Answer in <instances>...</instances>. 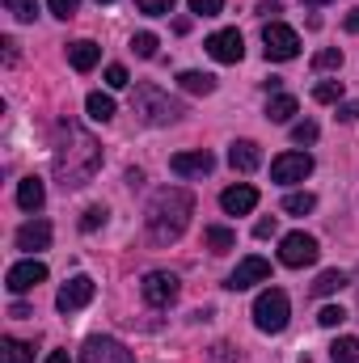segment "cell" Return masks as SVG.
<instances>
[{
  "label": "cell",
  "instance_id": "6da1fadb",
  "mask_svg": "<svg viewBox=\"0 0 359 363\" xmlns=\"http://www.w3.org/2000/svg\"><path fill=\"white\" fill-rule=\"evenodd\" d=\"M55 178L64 182V190L72 186H89L93 174L101 169V148H97V140H93L85 127H77V123H60L55 127Z\"/></svg>",
  "mask_w": 359,
  "mask_h": 363
},
{
  "label": "cell",
  "instance_id": "7a4b0ae2",
  "mask_svg": "<svg viewBox=\"0 0 359 363\" xmlns=\"http://www.w3.org/2000/svg\"><path fill=\"white\" fill-rule=\"evenodd\" d=\"M190 216H194V199H190V190H182V186H165V190H157L153 203H148V237H153L157 245L178 241L182 233H186V224H190Z\"/></svg>",
  "mask_w": 359,
  "mask_h": 363
},
{
  "label": "cell",
  "instance_id": "3957f363",
  "mask_svg": "<svg viewBox=\"0 0 359 363\" xmlns=\"http://www.w3.org/2000/svg\"><path fill=\"white\" fill-rule=\"evenodd\" d=\"M131 106H136V114H140L148 127H165V123H174L182 114L178 101H170V93H161L157 85H136Z\"/></svg>",
  "mask_w": 359,
  "mask_h": 363
},
{
  "label": "cell",
  "instance_id": "277c9868",
  "mask_svg": "<svg viewBox=\"0 0 359 363\" xmlns=\"http://www.w3.org/2000/svg\"><path fill=\"white\" fill-rule=\"evenodd\" d=\"M287 317H292V300H287L283 287H267V291L254 300V325H258L263 334H279V330L287 325Z\"/></svg>",
  "mask_w": 359,
  "mask_h": 363
},
{
  "label": "cell",
  "instance_id": "5b68a950",
  "mask_svg": "<svg viewBox=\"0 0 359 363\" xmlns=\"http://www.w3.org/2000/svg\"><path fill=\"white\" fill-rule=\"evenodd\" d=\"M263 47H267V60L287 64V60L300 55V34H296L292 26H283V21H267V30H263Z\"/></svg>",
  "mask_w": 359,
  "mask_h": 363
},
{
  "label": "cell",
  "instance_id": "8992f818",
  "mask_svg": "<svg viewBox=\"0 0 359 363\" xmlns=\"http://www.w3.org/2000/svg\"><path fill=\"white\" fill-rule=\"evenodd\" d=\"M317 254H321V250H317V237H309V233H287V237L279 241V262L292 267V271L313 267Z\"/></svg>",
  "mask_w": 359,
  "mask_h": 363
},
{
  "label": "cell",
  "instance_id": "52a82bcc",
  "mask_svg": "<svg viewBox=\"0 0 359 363\" xmlns=\"http://www.w3.org/2000/svg\"><path fill=\"white\" fill-rule=\"evenodd\" d=\"M178 291H182V283H178V274H170V271H148L144 283H140V296L153 308H170L178 300Z\"/></svg>",
  "mask_w": 359,
  "mask_h": 363
},
{
  "label": "cell",
  "instance_id": "ba28073f",
  "mask_svg": "<svg viewBox=\"0 0 359 363\" xmlns=\"http://www.w3.org/2000/svg\"><path fill=\"white\" fill-rule=\"evenodd\" d=\"M93 296H97V283H93L89 274H72V279L60 287V296H55V308H60L64 317H68V313H81Z\"/></svg>",
  "mask_w": 359,
  "mask_h": 363
},
{
  "label": "cell",
  "instance_id": "9c48e42d",
  "mask_svg": "<svg viewBox=\"0 0 359 363\" xmlns=\"http://www.w3.org/2000/svg\"><path fill=\"white\" fill-rule=\"evenodd\" d=\"M309 174H313V157H309V152H279V157L270 161V178L279 182V186L304 182Z\"/></svg>",
  "mask_w": 359,
  "mask_h": 363
},
{
  "label": "cell",
  "instance_id": "30bf717a",
  "mask_svg": "<svg viewBox=\"0 0 359 363\" xmlns=\"http://www.w3.org/2000/svg\"><path fill=\"white\" fill-rule=\"evenodd\" d=\"M203 47H207V55H211L216 64H241V55H245V38H241V30H216Z\"/></svg>",
  "mask_w": 359,
  "mask_h": 363
},
{
  "label": "cell",
  "instance_id": "8fae6325",
  "mask_svg": "<svg viewBox=\"0 0 359 363\" xmlns=\"http://www.w3.org/2000/svg\"><path fill=\"white\" fill-rule=\"evenodd\" d=\"M43 279H47V267H43L38 258H26V262H13V267H9L4 287H9L13 296H21V291H34Z\"/></svg>",
  "mask_w": 359,
  "mask_h": 363
},
{
  "label": "cell",
  "instance_id": "7c38bea8",
  "mask_svg": "<svg viewBox=\"0 0 359 363\" xmlns=\"http://www.w3.org/2000/svg\"><path fill=\"white\" fill-rule=\"evenodd\" d=\"M170 169H174L178 178H203V174H211V169H216V157H211L207 148L174 152V157H170Z\"/></svg>",
  "mask_w": 359,
  "mask_h": 363
},
{
  "label": "cell",
  "instance_id": "4fadbf2b",
  "mask_svg": "<svg viewBox=\"0 0 359 363\" xmlns=\"http://www.w3.org/2000/svg\"><path fill=\"white\" fill-rule=\"evenodd\" d=\"M81 363H136V359H131V351H127L123 342H114V338H89L85 351H81Z\"/></svg>",
  "mask_w": 359,
  "mask_h": 363
},
{
  "label": "cell",
  "instance_id": "5bb4252c",
  "mask_svg": "<svg viewBox=\"0 0 359 363\" xmlns=\"http://www.w3.org/2000/svg\"><path fill=\"white\" fill-rule=\"evenodd\" d=\"M267 279H270V262L254 254V258H241V262H237V271L228 274V287H233V291H245V287L267 283Z\"/></svg>",
  "mask_w": 359,
  "mask_h": 363
},
{
  "label": "cell",
  "instance_id": "9a60e30c",
  "mask_svg": "<svg viewBox=\"0 0 359 363\" xmlns=\"http://www.w3.org/2000/svg\"><path fill=\"white\" fill-rule=\"evenodd\" d=\"M220 207H224L228 216H250V211L258 207V190L245 186V182H237V186H228V190L220 194Z\"/></svg>",
  "mask_w": 359,
  "mask_h": 363
},
{
  "label": "cell",
  "instance_id": "2e32d148",
  "mask_svg": "<svg viewBox=\"0 0 359 363\" xmlns=\"http://www.w3.org/2000/svg\"><path fill=\"white\" fill-rule=\"evenodd\" d=\"M47 245H51V224L47 220H30V224L17 228V250L34 254V250H47Z\"/></svg>",
  "mask_w": 359,
  "mask_h": 363
},
{
  "label": "cell",
  "instance_id": "e0dca14e",
  "mask_svg": "<svg viewBox=\"0 0 359 363\" xmlns=\"http://www.w3.org/2000/svg\"><path fill=\"white\" fill-rule=\"evenodd\" d=\"M228 165H233L237 174H254V169L263 165V152H258V144H254V140H237V144L228 148Z\"/></svg>",
  "mask_w": 359,
  "mask_h": 363
},
{
  "label": "cell",
  "instance_id": "ac0fdd59",
  "mask_svg": "<svg viewBox=\"0 0 359 363\" xmlns=\"http://www.w3.org/2000/svg\"><path fill=\"white\" fill-rule=\"evenodd\" d=\"M43 203H47V186L38 178H21L17 182V207L21 211H43Z\"/></svg>",
  "mask_w": 359,
  "mask_h": 363
},
{
  "label": "cell",
  "instance_id": "d6986e66",
  "mask_svg": "<svg viewBox=\"0 0 359 363\" xmlns=\"http://www.w3.org/2000/svg\"><path fill=\"white\" fill-rule=\"evenodd\" d=\"M97 60H101V47H97V43H89V38H77V43H68V64H72L77 72H89Z\"/></svg>",
  "mask_w": 359,
  "mask_h": 363
},
{
  "label": "cell",
  "instance_id": "ffe728a7",
  "mask_svg": "<svg viewBox=\"0 0 359 363\" xmlns=\"http://www.w3.org/2000/svg\"><path fill=\"white\" fill-rule=\"evenodd\" d=\"M203 245H207L211 254H228V250L237 245V233L224 228V224H207V228H203Z\"/></svg>",
  "mask_w": 359,
  "mask_h": 363
},
{
  "label": "cell",
  "instance_id": "44dd1931",
  "mask_svg": "<svg viewBox=\"0 0 359 363\" xmlns=\"http://www.w3.org/2000/svg\"><path fill=\"white\" fill-rule=\"evenodd\" d=\"M300 106H296V97L292 93H275L267 101V118L270 123H292V114H296Z\"/></svg>",
  "mask_w": 359,
  "mask_h": 363
},
{
  "label": "cell",
  "instance_id": "7402d4cb",
  "mask_svg": "<svg viewBox=\"0 0 359 363\" xmlns=\"http://www.w3.org/2000/svg\"><path fill=\"white\" fill-rule=\"evenodd\" d=\"M34 359V347L21 342V338H0V363H30Z\"/></svg>",
  "mask_w": 359,
  "mask_h": 363
},
{
  "label": "cell",
  "instance_id": "603a6c76",
  "mask_svg": "<svg viewBox=\"0 0 359 363\" xmlns=\"http://www.w3.org/2000/svg\"><path fill=\"white\" fill-rule=\"evenodd\" d=\"M85 110H89L93 123H110L114 118V97L110 93H89L85 97Z\"/></svg>",
  "mask_w": 359,
  "mask_h": 363
},
{
  "label": "cell",
  "instance_id": "cb8c5ba5",
  "mask_svg": "<svg viewBox=\"0 0 359 363\" xmlns=\"http://www.w3.org/2000/svg\"><path fill=\"white\" fill-rule=\"evenodd\" d=\"M178 85H182V93H216V77H207V72H182L178 77Z\"/></svg>",
  "mask_w": 359,
  "mask_h": 363
},
{
  "label": "cell",
  "instance_id": "d4e9b609",
  "mask_svg": "<svg viewBox=\"0 0 359 363\" xmlns=\"http://www.w3.org/2000/svg\"><path fill=\"white\" fill-rule=\"evenodd\" d=\"M343 287H347V274L343 271H321L317 283H313V296H334V291H343Z\"/></svg>",
  "mask_w": 359,
  "mask_h": 363
},
{
  "label": "cell",
  "instance_id": "484cf974",
  "mask_svg": "<svg viewBox=\"0 0 359 363\" xmlns=\"http://www.w3.org/2000/svg\"><path fill=\"white\" fill-rule=\"evenodd\" d=\"M313 207H317V194H309V190H300V194H287V199H283V211H287V216H309Z\"/></svg>",
  "mask_w": 359,
  "mask_h": 363
},
{
  "label": "cell",
  "instance_id": "4316f807",
  "mask_svg": "<svg viewBox=\"0 0 359 363\" xmlns=\"http://www.w3.org/2000/svg\"><path fill=\"white\" fill-rule=\"evenodd\" d=\"M330 359L334 363H359V338H338L330 347Z\"/></svg>",
  "mask_w": 359,
  "mask_h": 363
},
{
  "label": "cell",
  "instance_id": "83f0119b",
  "mask_svg": "<svg viewBox=\"0 0 359 363\" xmlns=\"http://www.w3.org/2000/svg\"><path fill=\"white\" fill-rule=\"evenodd\" d=\"M131 51H136L140 60H157V34H148V30H140V34L131 38Z\"/></svg>",
  "mask_w": 359,
  "mask_h": 363
},
{
  "label": "cell",
  "instance_id": "f1b7e54d",
  "mask_svg": "<svg viewBox=\"0 0 359 363\" xmlns=\"http://www.w3.org/2000/svg\"><path fill=\"white\" fill-rule=\"evenodd\" d=\"M313 68H317V72L343 68V51H338V47H326V51H317V55H313Z\"/></svg>",
  "mask_w": 359,
  "mask_h": 363
},
{
  "label": "cell",
  "instance_id": "f546056e",
  "mask_svg": "<svg viewBox=\"0 0 359 363\" xmlns=\"http://www.w3.org/2000/svg\"><path fill=\"white\" fill-rule=\"evenodd\" d=\"M4 9H9L17 21H34V17H38V0H4Z\"/></svg>",
  "mask_w": 359,
  "mask_h": 363
},
{
  "label": "cell",
  "instance_id": "4dcf8cb0",
  "mask_svg": "<svg viewBox=\"0 0 359 363\" xmlns=\"http://www.w3.org/2000/svg\"><path fill=\"white\" fill-rule=\"evenodd\" d=\"M317 321H321V325H326V330H338V325H343V321H347V313H343V308H338V304H326V308H321V313H317Z\"/></svg>",
  "mask_w": 359,
  "mask_h": 363
},
{
  "label": "cell",
  "instance_id": "1f68e13d",
  "mask_svg": "<svg viewBox=\"0 0 359 363\" xmlns=\"http://www.w3.org/2000/svg\"><path fill=\"white\" fill-rule=\"evenodd\" d=\"M136 9H140L144 17H165V13L174 9V0H136Z\"/></svg>",
  "mask_w": 359,
  "mask_h": 363
},
{
  "label": "cell",
  "instance_id": "d6a6232c",
  "mask_svg": "<svg viewBox=\"0 0 359 363\" xmlns=\"http://www.w3.org/2000/svg\"><path fill=\"white\" fill-rule=\"evenodd\" d=\"M106 85H110V89H127V85H131L127 68H123V64H110V68H106Z\"/></svg>",
  "mask_w": 359,
  "mask_h": 363
},
{
  "label": "cell",
  "instance_id": "836d02e7",
  "mask_svg": "<svg viewBox=\"0 0 359 363\" xmlns=\"http://www.w3.org/2000/svg\"><path fill=\"white\" fill-rule=\"evenodd\" d=\"M317 135H321V131H317V123H309V118H304V123H296V127H292V140H296V144H313V140H317Z\"/></svg>",
  "mask_w": 359,
  "mask_h": 363
},
{
  "label": "cell",
  "instance_id": "e575fe53",
  "mask_svg": "<svg viewBox=\"0 0 359 363\" xmlns=\"http://www.w3.org/2000/svg\"><path fill=\"white\" fill-rule=\"evenodd\" d=\"M313 97H317V101H326V106H330V101H338V97H343V85H338V81H321V85H317V89H313Z\"/></svg>",
  "mask_w": 359,
  "mask_h": 363
},
{
  "label": "cell",
  "instance_id": "d590c367",
  "mask_svg": "<svg viewBox=\"0 0 359 363\" xmlns=\"http://www.w3.org/2000/svg\"><path fill=\"white\" fill-rule=\"evenodd\" d=\"M47 4H51V13H55V17H64V21H68V17H77V9H81V0H47Z\"/></svg>",
  "mask_w": 359,
  "mask_h": 363
},
{
  "label": "cell",
  "instance_id": "8d00e7d4",
  "mask_svg": "<svg viewBox=\"0 0 359 363\" xmlns=\"http://www.w3.org/2000/svg\"><path fill=\"white\" fill-rule=\"evenodd\" d=\"M224 9V0H190V13H199V17H216Z\"/></svg>",
  "mask_w": 359,
  "mask_h": 363
},
{
  "label": "cell",
  "instance_id": "74e56055",
  "mask_svg": "<svg viewBox=\"0 0 359 363\" xmlns=\"http://www.w3.org/2000/svg\"><path fill=\"white\" fill-rule=\"evenodd\" d=\"M101 224H106V207H89V211H85V220H81V228H85V233L101 228Z\"/></svg>",
  "mask_w": 359,
  "mask_h": 363
},
{
  "label": "cell",
  "instance_id": "f35d334b",
  "mask_svg": "<svg viewBox=\"0 0 359 363\" xmlns=\"http://www.w3.org/2000/svg\"><path fill=\"white\" fill-rule=\"evenodd\" d=\"M275 233H279V224H275V216H263V220L254 224V237H258V241H267V237H275Z\"/></svg>",
  "mask_w": 359,
  "mask_h": 363
},
{
  "label": "cell",
  "instance_id": "ab89813d",
  "mask_svg": "<svg viewBox=\"0 0 359 363\" xmlns=\"http://www.w3.org/2000/svg\"><path fill=\"white\" fill-rule=\"evenodd\" d=\"M254 13H258V17H275V13H283V4H279V0H263Z\"/></svg>",
  "mask_w": 359,
  "mask_h": 363
},
{
  "label": "cell",
  "instance_id": "60d3db41",
  "mask_svg": "<svg viewBox=\"0 0 359 363\" xmlns=\"http://www.w3.org/2000/svg\"><path fill=\"white\" fill-rule=\"evenodd\" d=\"M338 118H343V123H351V118H359V106H355V101H343V110H338Z\"/></svg>",
  "mask_w": 359,
  "mask_h": 363
},
{
  "label": "cell",
  "instance_id": "b9f144b4",
  "mask_svg": "<svg viewBox=\"0 0 359 363\" xmlns=\"http://www.w3.org/2000/svg\"><path fill=\"white\" fill-rule=\"evenodd\" d=\"M9 317H17V321H26V317H34V313H30L26 304H13V308H9Z\"/></svg>",
  "mask_w": 359,
  "mask_h": 363
},
{
  "label": "cell",
  "instance_id": "7bdbcfd3",
  "mask_svg": "<svg viewBox=\"0 0 359 363\" xmlns=\"http://www.w3.org/2000/svg\"><path fill=\"white\" fill-rule=\"evenodd\" d=\"M343 26H347L351 34H359V9H351V13H347V21H343Z\"/></svg>",
  "mask_w": 359,
  "mask_h": 363
},
{
  "label": "cell",
  "instance_id": "ee69618b",
  "mask_svg": "<svg viewBox=\"0 0 359 363\" xmlns=\"http://www.w3.org/2000/svg\"><path fill=\"white\" fill-rule=\"evenodd\" d=\"M47 363H72V359H68V351H51V355H47Z\"/></svg>",
  "mask_w": 359,
  "mask_h": 363
},
{
  "label": "cell",
  "instance_id": "f6af8a7d",
  "mask_svg": "<svg viewBox=\"0 0 359 363\" xmlns=\"http://www.w3.org/2000/svg\"><path fill=\"white\" fill-rule=\"evenodd\" d=\"M304 4H330V0H304Z\"/></svg>",
  "mask_w": 359,
  "mask_h": 363
},
{
  "label": "cell",
  "instance_id": "bcb514c9",
  "mask_svg": "<svg viewBox=\"0 0 359 363\" xmlns=\"http://www.w3.org/2000/svg\"><path fill=\"white\" fill-rule=\"evenodd\" d=\"M97 4H110V0H97Z\"/></svg>",
  "mask_w": 359,
  "mask_h": 363
},
{
  "label": "cell",
  "instance_id": "7dc6e473",
  "mask_svg": "<svg viewBox=\"0 0 359 363\" xmlns=\"http://www.w3.org/2000/svg\"><path fill=\"white\" fill-rule=\"evenodd\" d=\"M355 287H359V283H355Z\"/></svg>",
  "mask_w": 359,
  "mask_h": 363
}]
</instances>
